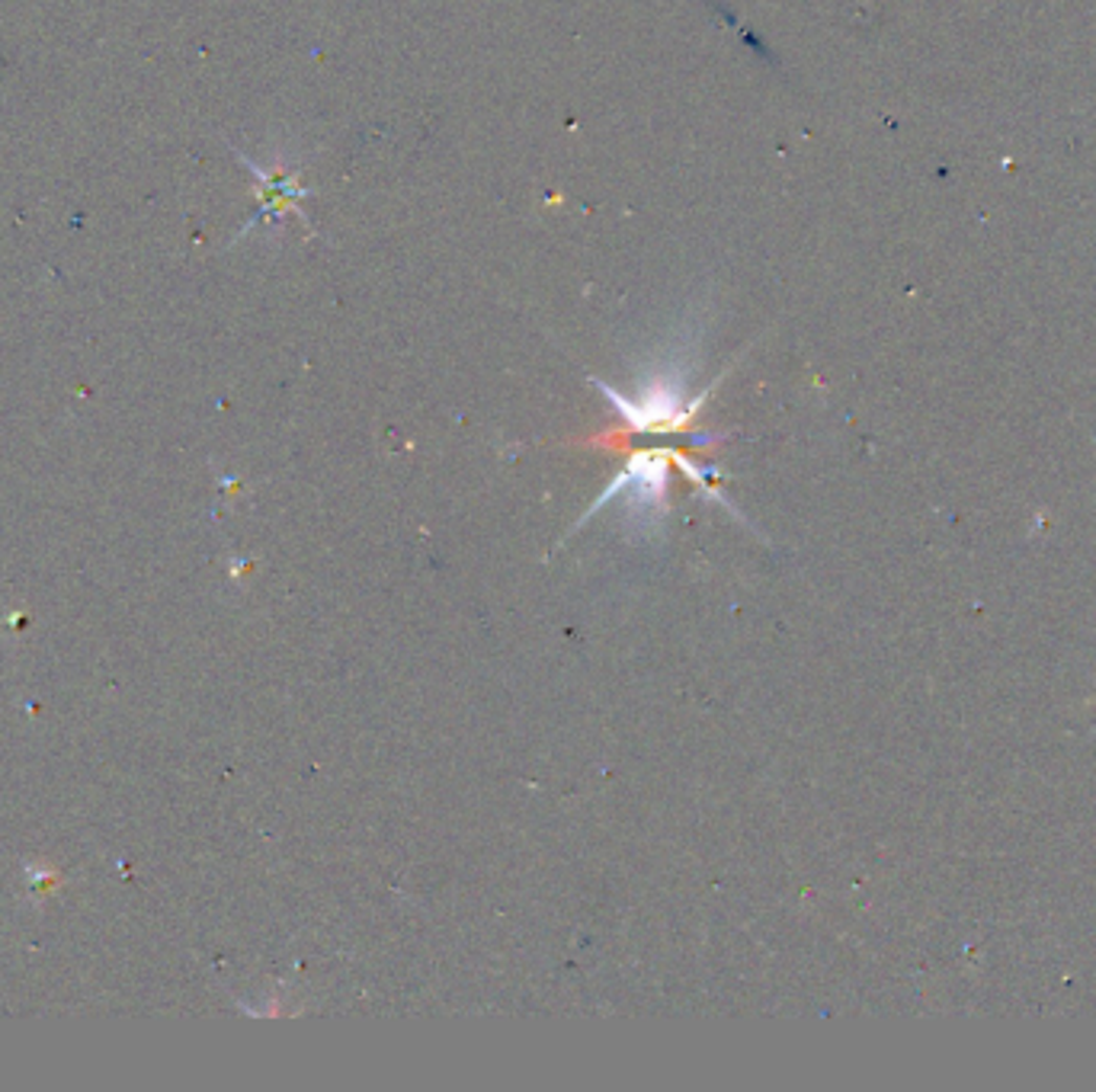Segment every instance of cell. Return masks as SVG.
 Instances as JSON below:
<instances>
[{"label": "cell", "instance_id": "2", "mask_svg": "<svg viewBox=\"0 0 1096 1092\" xmlns=\"http://www.w3.org/2000/svg\"><path fill=\"white\" fill-rule=\"evenodd\" d=\"M667 449H657V452H639L632 455L629 461H625V472L597 497V503L587 509L584 519H590L597 509H603L616 494H629V503L635 509H645L648 519H651V509H664V487H667V458L673 455H664ZM581 519V523H584Z\"/></svg>", "mask_w": 1096, "mask_h": 1092}, {"label": "cell", "instance_id": "1", "mask_svg": "<svg viewBox=\"0 0 1096 1092\" xmlns=\"http://www.w3.org/2000/svg\"><path fill=\"white\" fill-rule=\"evenodd\" d=\"M597 385H600V382H597ZM600 391L616 404V410L622 413V420L629 424L632 430H654V433H661V430H680V427L693 417V410L699 407V401L684 404L680 388H670V385L648 388L639 401L619 394V391L609 388V385H600Z\"/></svg>", "mask_w": 1096, "mask_h": 1092}]
</instances>
